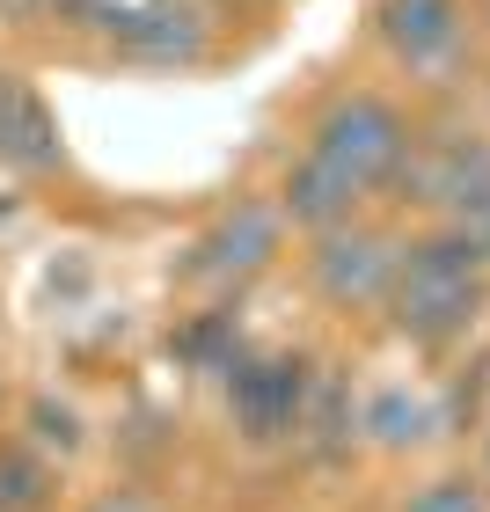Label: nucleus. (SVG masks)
I'll return each instance as SVG.
<instances>
[{
    "label": "nucleus",
    "instance_id": "nucleus-15",
    "mask_svg": "<svg viewBox=\"0 0 490 512\" xmlns=\"http://www.w3.org/2000/svg\"><path fill=\"white\" fill-rule=\"evenodd\" d=\"M81 512H161V498H154V491H139V483H118V491L88 498Z\"/></svg>",
    "mask_w": 490,
    "mask_h": 512
},
{
    "label": "nucleus",
    "instance_id": "nucleus-14",
    "mask_svg": "<svg viewBox=\"0 0 490 512\" xmlns=\"http://www.w3.org/2000/svg\"><path fill=\"white\" fill-rule=\"evenodd\" d=\"M403 512H483V483H469V476H439V483H425Z\"/></svg>",
    "mask_w": 490,
    "mask_h": 512
},
{
    "label": "nucleus",
    "instance_id": "nucleus-11",
    "mask_svg": "<svg viewBox=\"0 0 490 512\" xmlns=\"http://www.w3.org/2000/svg\"><path fill=\"white\" fill-rule=\"evenodd\" d=\"M352 432H359V403H352V388H344V374H315L308 388V410H300V447H308L315 461H337L344 447H352Z\"/></svg>",
    "mask_w": 490,
    "mask_h": 512
},
{
    "label": "nucleus",
    "instance_id": "nucleus-4",
    "mask_svg": "<svg viewBox=\"0 0 490 512\" xmlns=\"http://www.w3.org/2000/svg\"><path fill=\"white\" fill-rule=\"evenodd\" d=\"M278 249H286V213H278V198H235V205H220L213 227L198 235L183 278H191V286L242 293L256 271L278 264Z\"/></svg>",
    "mask_w": 490,
    "mask_h": 512
},
{
    "label": "nucleus",
    "instance_id": "nucleus-3",
    "mask_svg": "<svg viewBox=\"0 0 490 512\" xmlns=\"http://www.w3.org/2000/svg\"><path fill=\"white\" fill-rule=\"evenodd\" d=\"M395 191H410L403 205H425V213H439L447 227H461L490 198V132H476V125H447L432 139L417 132Z\"/></svg>",
    "mask_w": 490,
    "mask_h": 512
},
{
    "label": "nucleus",
    "instance_id": "nucleus-5",
    "mask_svg": "<svg viewBox=\"0 0 490 512\" xmlns=\"http://www.w3.org/2000/svg\"><path fill=\"white\" fill-rule=\"evenodd\" d=\"M395 235H381V227L366 220H344V227H322V235H308V286L322 308L337 315H359V308H381L388 300V278H395Z\"/></svg>",
    "mask_w": 490,
    "mask_h": 512
},
{
    "label": "nucleus",
    "instance_id": "nucleus-2",
    "mask_svg": "<svg viewBox=\"0 0 490 512\" xmlns=\"http://www.w3.org/2000/svg\"><path fill=\"white\" fill-rule=\"evenodd\" d=\"M410 147H417V125L381 96V88H344V96H330L315 110L300 154L322 161L337 183H352L359 198H381V191H395Z\"/></svg>",
    "mask_w": 490,
    "mask_h": 512
},
{
    "label": "nucleus",
    "instance_id": "nucleus-8",
    "mask_svg": "<svg viewBox=\"0 0 490 512\" xmlns=\"http://www.w3.org/2000/svg\"><path fill=\"white\" fill-rule=\"evenodd\" d=\"M0 169L22 176V183L66 176V139H59L52 103H44L22 74H8V66H0Z\"/></svg>",
    "mask_w": 490,
    "mask_h": 512
},
{
    "label": "nucleus",
    "instance_id": "nucleus-9",
    "mask_svg": "<svg viewBox=\"0 0 490 512\" xmlns=\"http://www.w3.org/2000/svg\"><path fill=\"white\" fill-rule=\"evenodd\" d=\"M359 191L352 183H337L322 161H308L300 154L293 169H286V183H278V213H286V227H308V235H322V227H344V220H359Z\"/></svg>",
    "mask_w": 490,
    "mask_h": 512
},
{
    "label": "nucleus",
    "instance_id": "nucleus-1",
    "mask_svg": "<svg viewBox=\"0 0 490 512\" xmlns=\"http://www.w3.org/2000/svg\"><path fill=\"white\" fill-rule=\"evenodd\" d=\"M483 300H490L483 249L469 242V227L439 220L432 235H417V242L395 249V278H388L381 315L395 322V337L417 344V352H454V344L476 330Z\"/></svg>",
    "mask_w": 490,
    "mask_h": 512
},
{
    "label": "nucleus",
    "instance_id": "nucleus-16",
    "mask_svg": "<svg viewBox=\"0 0 490 512\" xmlns=\"http://www.w3.org/2000/svg\"><path fill=\"white\" fill-rule=\"evenodd\" d=\"M461 227H469V242L483 249V264H490V198H483V205H476V213L461 220Z\"/></svg>",
    "mask_w": 490,
    "mask_h": 512
},
{
    "label": "nucleus",
    "instance_id": "nucleus-12",
    "mask_svg": "<svg viewBox=\"0 0 490 512\" xmlns=\"http://www.w3.org/2000/svg\"><path fill=\"white\" fill-rule=\"evenodd\" d=\"M59 505V461L30 439H0V512H52Z\"/></svg>",
    "mask_w": 490,
    "mask_h": 512
},
{
    "label": "nucleus",
    "instance_id": "nucleus-13",
    "mask_svg": "<svg viewBox=\"0 0 490 512\" xmlns=\"http://www.w3.org/2000/svg\"><path fill=\"white\" fill-rule=\"evenodd\" d=\"M22 439H30L37 454L52 461H74L81 454V417L59 403V395H30V410H22Z\"/></svg>",
    "mask_w": 490,
    "mask_h": 512
},
{
    "label": "nucleus",
    "instance_id": "nucleus-7",
    "mask_svg": "<svg viewBox=\"0 0 490 512\" xmlns=\"http://www.w3.org/2000/svg\"><path fill=\"white\" fill-rule=\"evenodd\" d=\"M373 30H381L388 59L417 81H447L469 52V8L461 0H381Z\"/></svg>",
    "mask_w": 490,
    "mask_h": 512
},
{
    "label": "nucleus",
    "instance_id": "nucleus-10",
    "mask_svg": "<svg viewBox=\"0 0 490 512\" xmlns=\"http://www.w3.org/2000/svg\"><path fill=\"white\" fill-rule=\"evenodd\" d=\"M359 432L373 439V447L403 454V447H417V439L439 432V403H425V395L403 388V381H381V388H366V403H359Z\"/></svg>",
    "mask_w": 490,
    "mask_h": 512
},
{
    "label": "nucleus",
    "instance_id": "nucleus-6",
    "mask_svg": "<svg viewBox=\"0 0 490 512\" xmlns=\"http://www.w3.org/2000/svg\"><path fill=\"white\" fill-rule=\"evenodd\" d=\"M308 359L300 352H242L227 366V417L249 447H278V439L300 432V410H308Z\"/></svg>",
    "mask_w": 490,
    "mask_h": 512
}]
</instances>
